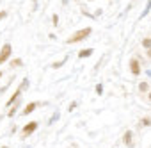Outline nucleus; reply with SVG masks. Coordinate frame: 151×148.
<instances>
[{
    "label": "nucleus",
    "mask_w": 151,
    "mask_h": 148,
    "mask_svg": "<svg viewBox=\"0 0 151 148\" xmlns=\"http://www.w3.org/2000/svg\"><path fill=\"white\" fill-rule=\"evenodd\" d=\"M36 128H37V121H30V123H27V125L23 127V130H22V137L25 139V137L32 136V134L36 132Z\"/></svg>",
    "instance_id": "7ed1b4c3"
},
{
    "label": "nucleus",
    "mask_w": 151,
    "mask_h": 148,
    "mask_svg": "<svg viewBox=\"0 0 151 148\" xmlns=\"http://www.w3.org/2000/svg\"><path fill=\"white\" fill-rule=\"evenodd\" d=\"M37 107H39V104H37V102H30V104L23 109V112H22V114H25V116H27V114H32Z\"/></svg>",
    "instance_id": "423d86ee"
},
{
    "label": "nucleus",
    "mask_w": 151,
    "mask_h": 148,
    "mask_svg": "<svg viewBox=\"0 0 151 148\" xmlns=\"http://www.w3.org/2000/svg\"><path fill=\"white\" fill-rule=\"evenodd\" d=\"M57 120H59V114L55 112V116H52V120H50V123H53V121H57Z\"/></svg>",
    "instance_id": "f3484780"
},
{
    "label": "nucleus",
    "mask_w": 151,
    "mask_h": 148,
    "mask_svg": "<svg viewBox=\"0 0 151 148\" xmlns=\"http://www.w3.org/2000/svg\"><path fill=\"white\" fill-rule=\"evenodd\" d=\"M6 16H7V11H0V22H2Z\"/></svg>",
    "instance_id": "dca6fc26"
},
{
    "label": "nucleus",
    "mask_w": 151,
    "mask_h": 148,
    "mask_svg": "<svg viewBox=\"0 0 151 148\" xmlns=\"http://www.w3.org/2000/svg\"><path fill=\"white\" fill-rule=\"evenodd\" d=\"M149 11H151V0H147V2H146V7H144V11H142V15H140V20L146 18V16L149 15Z\"/></svg>",
    "instance_id": "6e6552de"
},
{
    "label": "nucleus",
    "mask_w": 151,
    "mask_h": 148,
    "mask_svg": "<svg viewBox=\"0 0 151 148\" xmlns=\"http://www.w3.org/2000/svg\"><path fill=\"white\" fill-rule=\"evenodd\" d=\"M140 45H142L146 50H147V48H151V38H144V39L140 41Z\"/></svg>",
    "instance_id": "1a4fd4ad"
},
{
    "label": "nucleus",
    "mask_w": 151,
    "mask_h": 148,
    "mask_svg": "<svg viewBox=\"0 0 151 148\" xmlns=\"http://www.w3.org/2000/svg\"><path fill=\"white\" fill-rule=\"evenodd\" d=\"M96 93H98V95H101V93H103V86H101V84H98V86H96Z\"/></svg>",
    "instance_id": "ddd939ff"
},
{
    "label": "nucleus",
    "mask_w": 151,
    "mask_h": 148,
    "mask_svg": "<svg viewBox=\"0 0 151 148\" xmlns=\"http://www.w3.org/2000/svg\"><path fill=\"white\" fill-rule=\"evenodd\" d=\"M2 148H9V146H2Z\"/></svg>",
    "instance_id": "aec40b11"
},
{
    "label": "nucleus",
    "mask_w": 151,
    "mask_h": 148,
    "mask_svg": "<svg viewBox=\"0 0 151 148\" xmlns=\"http://www.w3.org/2000/svg\"><path fill=\"white\" fill-rule=\"evenodd\" d=\"M142 125H147V127H151V120H149V118H144V120H142Z\"/></svg>",
    "instance_id": "4468645a"
},
{
    "label": "nucleus",
    "mask_w": 151,
    "mask_h": 148,
    "mask_svg": "<svg viewBox=\"0 0 151 148\" xmlns=\"http://www.w3.org/2000/svg\"><path fill=\"white\" fill-rule=\"evenodd\" d=\"M93 54H94L93 48H86V50H80V52H78V57H80V59H86V57H89V55H93Z\"/></svg>",
    "instance_id": "0eeeda50"
},
{
    "label": "nucleus",
    "mask_w": 151,
    "mask_h": 148,
    "mask_svg": "<svg viewBox=\"0 0 151 148\" xmlns=\"http://www.w3.org/2000/svg\"><path fill=\"white\" fill-rule=\"evenodd\" d=\"M93 34V29L91 27H84V29H80V30H77L73 36H69L68 39H66V43L68 45H75V43H80V41H84V39H87L89 36Z\"/></svg>",
    "instance_id": "f257e3e1"
},
{
    "label": "nucleus",
    "mask_w": 151,
    "mask_h": 148,
    "mask_svg": "<svg viewBox=\"0 0 151 148\" xmlns=\"http://www.w3.org/2000/svg\"><path fill=\"white\" fill-rule=\"evenodd\" d=\"M89 2H91V0H89Z\"/></svg>",
    "instance_id": "412c9836"
},
{
    "label": "nucleus",
    "mask_w": 151,
    "mask_h": 148,
    "mask_svg": "<svg viewBox=\"0 0 151 148\" xmlns=\"http://www.w3.org/2000/svg\"><path fill=\"white\" fill-rule=\"evenodd\" d=\"M147 89H149V84H147V82H140V84H139V91H140V93H144V91H147Z\"/></svg>",
    "instance_id": "9d476101"
},
{
    "label": "nucleus",
    "mask_w": 151,
    "mask_h": 148,
    "mask_svg": "<svg viewBox=\"0 0 151 148\" xmlns=\"http://www.w3.org/2000/svg\"><path fill=\"white\" fill-rule=\"evenodd\" d=\"M66 61H68V57H64V59H62V61H59V62H53V68H60Z\"/></svg>",
    "instance_id": "9b49d317"
},
{
    "label": "nucleus",
    "mask_w": 151,
    "mask_h": 148,
    "mask_svg": "<svg viewBox=\"0 0 151 148\" xmlns=\"http://www.w3.org/2000/svg\"><path fill=\"white\" fill-rule=\"evenodd\" d=\"M123 143H124L128 148L133 146V132H132V130H126V132H124V136H123Z\"/></svg>",
    "instance_id": "39448f33"
},
{
    "label": "nucleus",
    "mask_w": 151,
    "mask_h": 148,
    "mask_svg": "<svg viewBox=\"0 0 151 148\" xmlns=\"http://www.w3.org/2000/svg\"><path fill=\"white\" fill-rule=\"evenodd\" d=\"M146 55H147V57L151 59V48H147V52H146Z\"/></svg>",
    "instance_id": "a211bd4d"
},
{
    "label": "nucleus",
    "mask_w": 151,
    "mask_h": 148,
    "mask_svg": "<svg viewBox=\"0 0 151 148\" xmlns=\"http://www.w3.org/2000/svg\"><path fill=\"white\" fill-rule=\"evenodd\" d=\"M52 22H53V25H57V23H59V16L53 15V16H52Z\"/></svg>",
    "instance_id": "2eb2a0df"
},
{
    "label": "nucleus",
    "mask_w": 151,
    "mask_h": 148,
    "mask_svg": "<svg viewBox=\"0 0 151 148\" xmlns=\"http://www.w3.org/2000/svg\"><path fill=\"white\" fill-rule=\"evenodd\" d=\"M11 55H13V46H11V43H4L2 50H0V64H4L6 61H9Z\"/></svg>",
    "instance_id": "f03ea898"
},
{
    "label": "nucleus",
    "mask_w": 151,
    "mask_h": 148,
    "mask_svg": "<svg viewBox=\"0 0 151 148\" xmlns=\"http://www.w3.org/2000/svg\"><path fill=\"white\" fill-rule=\"evenodd\" d=\"M147 100H149V102H151V91H149V95H147Z\"/></svg>",
    "instance_id": "6ab92c4d"
},
{
    "label": "nucleus",
    "mask_w": 151,
    "mask_h": 148,
    "mask_svg": "<svg viewBox=\"0 0 151 148\" xmlns=\"http://www.w3.org/2000/svg\"><path fill=\"white\" fill-rule=\"evenodd\" d=\"M22 64H23L22 59H14V61H13V66H22Z\"/></svg>",
    "instance_id": "f8f14e48"
},
{
    "label": "nucleus",
    "mask_w": 151,
    "mask_h": 148,
    "mask_svg": "<svg viewBox=\"0 0 151 148\" xmlns=\"http://www.w3.org/2000/svg\"><path fill=\"white\" fill-rule=\"evenodd\" d=\"M130 71L133 73V75H140V62H139V59H132L130 61Z\"/></svg>",
    "instance_id": "20e7f679"
}]
</instances>
